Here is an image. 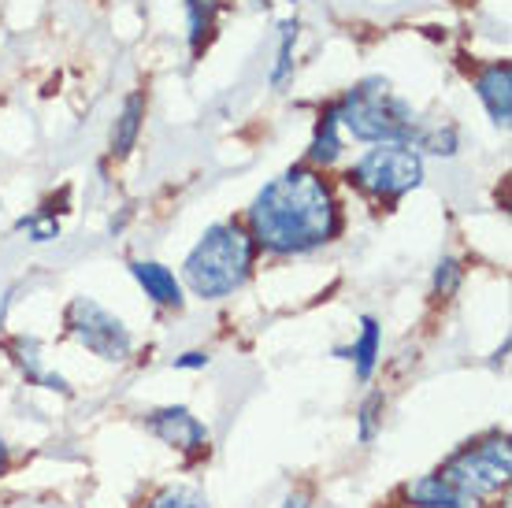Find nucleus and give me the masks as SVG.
<instances>
[{
  "instance_id": "f257e3e1",
  "label": "nucleus",
  "mask_w": 512,
  "mask_h": 508,
  "mask_svg": "<svg viewBox=\"0 0 512 508\" xmlns=\"http://www.w3.org/2000/svg\"><path fill=\"white\" fill-rule=\"evenodd\" d=\"M338 227V201L312 167L282 171L249 204V238L279 256L316 253L320 245L334 242Z\"/></svg>"
},
{
  "instance_id": "f03ea898",
  "label": "nucleus",
  "mask_w": 512,
  "mask_h": 508,
  "mask_svg": "<svg viewBox=\"0 0 512 508\" xmlns=\"http://www.w3.org/2000/svg\"><path fill=\"white\" fill-rule=\"evenodd\" d=\"M256 242L245 234L238 223H212L205 238L193 245L186 264H182V279L197 297L219 301L227 293L242 290L249 275H253Z\"/></svg>"
},
{
  "instance_id": "7ed1b4c3",
  "label": "nucleus",
  "mask_w": 512,
  "mask_h": 508,
  "mask_svg": "<svg viewBox=\"0 0 512 508\" xmlns=\"http://www.w3.org/2000/svg\"><path fill=\"white\" fill-rule=\"evenodd\" d=\"M334 115L342 123V134L357 141L383 145V141H405L412 145L420 134V119L409 101H401L386 78L372 75L357 82L342 101H334Z\"/></svg>"
},
{
  "instance_id": "20e7f679",
  "label": "nucleus",
  "mask_w": 512,
  "mask_h": 508,
  "mask_svg": "<svg viewBox=\"0 0 512 508\" xmlns=\"http://www.w3.org/2000/svg\"><path fill=\"white\" fill-rule=\"evenodd\" d=\"M349 182L379 201H397L423 182V156L405 141H383L349 167Z\"/></svg>"
},
{
  "instance_id": "39448f33",
  "label": "nucleus",
  "mask_w": 512,
  "mask_h": 508,
  "mask_svg": "<svg viewBox=\"0 0 512 508\" xmlns=\"http://www.w3.org/2000/svg\"><path fill=\"white\" fill-rule=\"evenodd\" d=\"M509 442L505 438H490V442L475 445V449H464L449 460L446 468L435 471L438 479L461 497L464 505L475 508L479 497L494 494L509 483Z\"/></svg>"
},
{
  "instance_id": "423d86ee",
  "label": "nucleus",
  "mask_w": 512,
  "mask_h": 508,
  "mask_svg": "<svg viewBox=\"0 0 512 508\" xmlns=\"http://www.w3.org/2000/svg\"><path fill=\"white\" fill-rule=\"evenodd\" d=\"M67 331L78 345H86L90 353H97L101 360H127L134 349V338L123 327V319L112 316L108 308H101L93 297H75L67 305Z\"/></svg>"
},
{
  "instance_id": "0eeeda50",
  "label": "nucleus",
  "mask_w": 512,
  "mask_h": 508,
  "mask_svg": "<svg viewBox=\"0 0 512 508\" xmlns=\"http://www.w3.org/2000/svg\"><path fill=\"white\" fill-rule=\"evenodd\" d=\"M149 431L160 438V442L175 445V449H205L208 445V427L190 408H160L149 416Z\"/></svg>"
},
{
  "instance_id": "6e6552de",
  "label": "nucleus",
  "mask_w": 512,
  "mask_h": 508,
  "mask_svg": "<svg viewBox=\"0 0 512 508\" xmlns=\"http://www.w3.org/2000/svg\"><path fill=\"white\" fill-rule=\"evenodd\" d=\"M475 93L483 108L490 112V119L498 127H509V115H512V71L509 64H487L479 75H475Z\"/></svg>"
},
{
  "instance_id": "1a4fd4ad",
  "label": "nucleus",
  "mask_w": 512,
  "mask_h": 508,
  "mask_svg": "<svg viewBox=\"0 0 512 508\" xmlns=\"http://www.w3.org/2000/svg\"><path fill=\"white\" fill-rule=\"evenodd\" d=\"M130 275L138 279V286L145 290V297L160 308H182V282L175 279V271L156 260H134Z\"/></svg>"
},
{
  "instance_id": "9d476101",
  "label": "nucleus",
  "mask_w": 512,
  "mask_h": 508,
  "mask_svg": "<svg viewBox=\"0 0 512 508\" xmlns=\"http://www.w3.org/2000/svg\"><path fill=\"white\" fill-rule=\"evenodd\" d=\"M12 356H15V364L26 371V379H30V382H41V386H49V390H64V394H67V382L60 379L56 371L45 368V356H41L38 338H15Z\"/></svg>"
},
{
  "instance_id": "9b49d317",
  "label": "nucleus",
  "mask_w": 512,
  "mask_h": 508,
  "mask_svg": "<svg viewBox=\"0 0 512 508\" xmlns=\"http://www.w3.org/2000/svg\"><path fill=\"white\" fill-rule=\"evenodd\" d=\"M342 156V123H338V115H334V104L327 112L320 115V123H316V134H312V145H308V160L312 164H334Z\"/></svg>"
},
{
  "instance_id": "f8f14e48",
  "label": "nucleus",
  "mask_w": 512,
  "mask_h": 508,
  "mask_svg": "<svg viewBox=\"0 0 512 508\" xmlns=\"http://www.w3.org/2000/svg\"><path fill=\"white\" fill-rule=\"evenodd\" d=\"M141 119H145V97L141 93H130L123 101V112H119L116 127H112V153L127 156L134 149V141L141 134Z\"/></svg>"
},
{
  "instance_id": "ddd939ff",
  "label": "nucleus",
  "mask_w": 512,
  "mask_h": 508,
  "mask_svg": "<svg viewBox=\"0 0 512 508\" xmlns=\"http://www.w3.org/2000/svg\"><path fill=\"white\" fill-rule=\"evenodd\" d=\"M338 356H349L357 364V379H368L379 360V323L372 316L360 319V338L349 349H338Z\"/></svg>"
},
{
  "instance_id": "4468645a",
  "label": "nucleus",
  "mask_w": 512,
  "mask_h": 508,
  "mask_svg": "<svg viewBox=\"0 0 512 508\" xmlns=\"http://www.w3.org/2000/svg\"><path fill=\"white\" fill-rule=\"evenodd\" d=\"M409 501L416 508H468L461 497L453 494V490L438 479V475H427V479H420V483H412Z\"/></svg>"
},
{
  "instance_id": "2eb2a0df",
  "label": "nucleus",
  "mask_w": 512,
  "mask_h": 508,
  "mask_svg": "<svg viewBox=\"0 0 512 508\" xmlns=\"http://www.w3.org/2000/svg\"><path fill=\"white\" fill-rule=\"evenodd\" d=\"M412 149L416 153H435V156H453L457 153V127H423L420 123V134L412 141Z\"/></svg>"
},
{
  "instance_id": "dca6fc26",
  "label": "nucleus",
  "mask_w": 512,
  "mask_h": 508,
  "mask_svg": "<svg viewBox=\"0 0 512 508\" xmlns=\"http://www.w3.org/2000/svg\"><path fill=\"white\" fill-rule=\"evenodd\" d=\"M149 508H208V501H205V494H197L193 486H164V490L149 501Z\"/></svg>"
},
{
  "instance_id": "f3484780",
  "label": "nucleus",
  "mask_w": 512,
  "mask_h": 508,
  "mask_svg": "<svg viewBox=\"0 0 512 508\" xmlns=\"http://www.w3.org/2000/svg\"><path fill=\"white\" fill-rule=\"evenodd\" d=\"M294 38H297V23H282V41H279V64L271 71V82L282 86V78L290 75L294 67Z\"/></svg>"
},
{
  "instance_id": "a211bd4d",
  "label": "nucleus",
  "mask_w": 512,
  "mask_h": 508,
  "mask_svg": "<svg viewBox=\"0 0 512 508\" xmlns=\"http://www.w3.org/2000/svg\"><path fill=\"white\" fill-rule=\"evenodd\" d=\"M23 227H30L34 242H49V238H56V234H60V223H56V219H49V216L23 219Z\"/></svg>"
},
{
  "instance_id": "6ab92c4d",
  "label": "nucleus",
  "mask_w": 512,
  "mask_h": 508,
  "mask_svg": "<svg viewBox=\"0 0 512 508\" xmlns=\"http://www.w3.org/2000/svg\"><path fill=\"white\" fill-rule=\"evenodd\" d=\"M457 282H461V267L446 260V264H438V275H435V286L438 293H453L457 290Z\"/></svg>"
},
{
  "instance_id": "aec40b11",
  "label": "nucleus",
  "mask_w": 512,
  "mask_h": 508,
  "mask_svg": "<svg viewBox=\"0 0 512 508\" xmlns=\"http://www.w3.org/2000/svg\"><path fill=\"white\" fill-rule=\"evenodd\" d=\"M208 364V356L205 353H186L175 360V368H205Z\"/></svg>"
},
{
  "instance_id": "412c9836",
  "label": "nucleus",
  "mask_w": 512,
  "mask_h": 508,
  "mask_svg": "<svg viewBox=\"0 0 512 508\" xmlns=\"http://www.w3.org/2000/svg\"><path fill=\"white\" fill-rule=\"evenodd\" d=\"M4 460H8V449H4V442H0V471H4Z\"/></svg>"
},
{
  "instance_id": "4be33fe9",
  "label": "nucleus",
  "mask_w": 512,
  "mask_h": 508,
  "mask_svg": "<svg viewBox=\"0 0 512 508\" xmlns=\"http://www.w3.org/2000/svg\"><path fill=\"white\" fill-rule=\"evenodd\" d=\"M253 4H268V0H253Z\"/></svg>"
}]
</instances>
